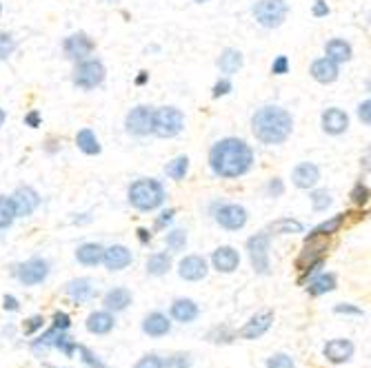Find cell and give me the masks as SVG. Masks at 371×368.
<instances>
[{
  "label": "cell",
  "mask_w": 371,
  "mask_h": 368,
  "mask_svg": "<svg viewBox=\"0 0 371 368\" xmlns=\"http://www.w3.org/2000/svg\"><path fill=\"white\" fill-rule=\"evenodd\" d=\"M14 220H16V211H14V204H11V198L0 195V231L9 229L14 224Z\"/></svg>",
  "instance_id": "8d00e7d4"
},
{
  "label": "cell",
  "mask_w": 371,
  "mask_h": 368,
  "mask_svg": "<svg viewBox=\"0 0 371 368\" xmlns=\"http://www.w3.org/2000/svg\"><path fill=\"white\" fill-rule=\"evenodd\" d=\"M216 222L225 231H241L247 224V208L241 204H222L216 213Z\"/></svg>",
  "instance_id": "30bf717a"
},
{
  "label": "cell",
  "mask_w": 371,
  "mask_h": 368,
  "mask_svg": "<svg viewBox=\"0 0 371 368\" xmlns=\"http://www.w3.org/2000/svg\"><path fill=\"white\" fill-rule=\"evenodd\" d=\"M265 368H296V362H294L292 355L276 353V355H271V358L267 360Z\"/></svg>",
  "instance_id": "b9f144b4"
},
{
  "label": "cell",
  "mask_w": 371,
  "mask_h": 368,
  "mask_svg": "<svg viewBox=\"0 0 371 368\" xmlns=\"http://www.w3.org/2000/svg\"><path fill=\"white\" fill-rule=\"evenodd\" d=\"M134 368H165V360L160 358V355L149 353V355H142Z\"/></svg>",
  "instance_id": "f6af8a7d"
},
{
  "label": "cell",
  "mask_w": 371,
  "mask_h": 368,
  "mask_svg": "<svg viewBox=\"0 0 371 368\" xmlns=\"http://www.w3.org/2000/svg\"><path fill=\"white\" fill-rule=\"evenodd\" d=\"M243 65H245V58L234 47H227L218 58V69L225 73V76H234V73L243 69Z\"/></svg>",
  "instance_id": "f1b7e54d"
},
{
  "label": "cell",
  "mask_w": 371,
  "mask_h": 368,
  "mask_svg": "<svg viewBox=\"0 0 371 368\" xmlns=\"http://www.w3.org/2000/svg\"><path fill=\"white\" fill-rule=\"evenodd\" d=\"M0 14H3V7H0Z\"/></svg>",
  "instance_id": "be15d7a7"
},
{
  "label": "cell",
  "mask_w": 371,
  "mask_h": 368,
  "mask_svg": "<svg viewBox=\"0 0 371 368\" xmlns=\"http://www.w3.org/2000/svg\"><path fill=\"white\" fill-rule=\"evenodd\" d=\"M194 3H198V5H205V3H209V0H194Z\"/></svg>",
  "instance_id": "6125c7cd"
},
{
  "label": "cell",
  "mask_w": 371,
  "mask_h": 368,
  "mask_svg": "<svg viewBox=\"0 0 371 368\" xmlns=\"http://www.w3.org/2000/svg\"><path fill=\"white\" fill-rule=\"evenodd\" d=\"M354 56V49L351 45L342 40V38H331L327 45H325V58L333 60L336 65H342V63H349Z\"/></svg>",
  "instance_id": "4316f807"
},
{
  "label": "cell",
  "mask_w": 371,
  "mask_h": 368,
  "mask_svg": "<svg viewBox=\"0 0 371 368\" xmlns=\"http://www.w3.org/2000/svg\"><path fill=\"white\" fill-rule=\"evenodd\" d=\"M5 120H7V114H5V109H0V127L5 125Z\"/></svg>",
  "instance_id": "94428289"
},
{
  "label": "cell",
  "mask_w": 371,
  "mask_h": 368,
  "mask_svg": "<svg viewBox=\"0 0 371 368\" xmlns=\"http://www.w3.org/2000/svg\"><path fill=\"white\" fill-rule=\"evenodd\" d=\"M52 326L58 328V330H69V328H71V317H69V313L56 311V313H54V320H52Z\"/></svg>",
  "instance_id": "c3c4849f"
},
{
  "label": "cell",
  "mask_w": 371,
  "mask_h": 368,
  "mask_svg": "<svg viewBox=\"0 0 371 368\" xmlns=\"http://www.w3.org/2000/svg\"><path fill=\"white\" fill-rule=\"evenodd\" d=\"M112 3H114V0H112Z\"/></svg>",
  "instance_id": "003e7915"
},
{
  "label": "cell",
  "mask_w": 371,
  "mask_h": 368,
  "mask_svg": "<svg viewBox=\"0 0 371 368\" xmlns=\"http://www.w3.org/2000/svg\"><path fill=\"white\" fill-rule=\"evenodd\" d=\"M127 200L129 204L136 208V211L149 213L160 208L167 200V191L165 187L153 178H140L136 182H131V187L127 191Z\"/></svg>",
  "instance_id": "3957f363"
},
{
  "label": "cell",
  "mask_w": 371,
  "mask_h": 368,
  "mask_svg": "<svg viewBox=\"0 0 371 368\" xmlns=\"http://www.w3.org/2000/svg\"><path fill=\"white\" fill-rule=\"evenodd\" d=\"M103 368H107V366H103Z\"/></svg>",
  "instance_id": "03108f58"
},
{
  "label": "cell",
  "mask_w": 371,
  "mask_h": 368,
  "mask_svg": "<svg viewBox=\"0 0 371 368\" xmlns=\"http://www.w3.org/2000/svg\"><path fill=\"white\" fill-rule=\"evenodd\" d=\"M131 262H134V255H131V251L125 244H114V247L103 251V264L107 271H112V273L125 271Z\"/></svg>",
  "instance_id": "2e32d148"
},
{
  "label": "cell",
  "mask_w": 371,
  "mask_h": 368,
  "mask_svg": "<svg viewBox=\"0 0 371 368\" xmlns=\"http://www.w3.org/2000/svg\"><path fill=\"white\" fill-rule=\"evenodd\" d=\"M11 204H14L16 217H29L40 206V195L33 187H18L11 195Z\"/></svg>",
  "instance_id": "8fae6325"
},
{
  "label": "cell",
  "mask_w": 371,
  "mask_h": 368,
  "mask_svg": "<svg viewBox=\"0 0 371 368\" xmlns=\"http://www.w3.org/2000/svg\"><path fill=\"white\" fill-rule=\"evenodd\" d=\"M234 337H236V333L227 326H216L207 333V339L213 342V344H229V342H234Z\"/></svg>",
  "instance_id": "f35d334b"
},
{
  "label": "cell",
  "mask_w": 371,
  "mask_h": 368,
  "mask_svg": "<svg viewBox=\"0 0 371 368\" xmlns=\"http://www.w3.org/2000/svg\"><path fill=\"white\" fill-rule=\"evenodd\" d=\"M50 271H52L50 262L45 257H31V260L18 264L14 273L22 286H38L50 277Z\"/></svg>",
  "instance_id": "ba28073f"
},
{
  "label": "cell",
  "mask_w": 371,
  "mask_h": 368,
  "mask_svg": "<svg viewBox=\"0 0 371 368\" xmlns=\"http://www.w3.org/2000/svg\"><path fill=\"white\" fill-rule=\"evenodd\" d=\"M356 346L351 339L347 337H336V339H329L325 346H322V355H325V360L329 364H344L354 358Z\"/></svg>",
  "instance_id": "4fadbf2b"
},
{
  "label": "cell",
  "mask_w": 371,
  "mask_h": 368,
  "mask_svg": "<svg viewBox=\"0 0 371 368\" xmlns=\"http://www.w3.org/2000/svg\"><path fill=\"white\" fill-rule=\"evenodd\" d=\"M142 333L149 337H165L172 333V317H167L160 311L149 313L145 320H142Z\"/></svg>",
  "instance_id": "cb8c5ba5"
},
{
  "label": "cell",
  "mask_w": 371,
  "mask_h": 368,
  "mask_svg": "<svg viewBox=\"0 0 371 368\" xmlns=\"http://www.w3.org/2000/svg\"><path fill=\"white\" fill-rule=\"evenodd\" d=\"M305 284H307V293L311 298H320V296H327V293H331V291H336L338 277L333 273L318 271L316 275H311Z\"/></svg>",
  "instance_id": "603a6c76"
},
{
  "label": "cell",
  "mask_w": 371,
  "mask_h": 368,
  "mask_svg": "<svg viewBox=\"0 0 371 368\" xmlns=\"http://www.w3.org/2000/svg\"><path fill=\"white\" fill-rule=\"evenodd\" d=\"M18 49V43L11 33L0 31V60H7Z\"/></svg>",
  "instance_id": "60d3db41"
},
{
  "label": "cell",
  "mask_w": 371,
  "mask_h": 368,
  "mask_svg": "<svg viewBox=\"0 0 371 368\" xmlns=\"http://www.w3.org/2000/svg\"><path fill=\"white\" fill-rule=\"evenodd\" d=\"M251 14H254V18L260 27L278 29L280 24L287 20L289 5H287L285 0H258V3L251 7Z\"/></svg>",
  "instance_id": "5b68a950"
},
{
  "label": "cell",
  "mask_w": 371,
  "mask_h": 368,
  "mask_svg": "<svg viewBox=\"0 0 371 368\" xmlns=\"http://www.w3.org/2000/svg\"><path fill=\"white\" fill-rule=\"evenodd\" d=\"M151 118H153V109L147 105H138L134 107L125 118V129L136 138H145L151 133Z\"/></svg>",
  "instance_id": "9c48e42d"
},
{
  "label": "cell",
  "mask_w": 371,
  "mask_h": 368,
  "mask_svg": "<svg viewBox=\"0 0 371 368\" xmlns=\"http://www.w3.org/2000/svg\"><path fill=\"white\" fill-rule=\"evenodd\" d=\"M147 80H149V73L147 71H140L138 78H136V84H138V87H142V84H147Z\"/></svg>",
  "instance_id": "91938a15"
},
{
  "label": "cell",
  "mask_w": 371,
  "mask_h": 368,
  "mask_svg": "<svg viewBox=\"0 0 371 368\" xmlns=\"http://www.w3.org/2000/svg\"><path fill=\"white\" fill-rule=\"evenodd\" d=\"M45 326V317L43 315H31L25 320V324H22V333L25 335H36L38 330H43Z\"/></svg>",
  "instance_id": "ee69618b"
},
{
  "label": "cell",
  "mask_w": 371,
  "mask_h": 368,
  "mask_svg": "<svg viewBox=\"0 0 371 368\" xmlns=\"http://www.w3.org/2000/svg\"><path fill=\"white\" fill-rule=\"evenodd\" d=\"M93 49H96V43L85 31L71 33L69 38H65V43H63V52L69 60H85Z\"/></svg>",
  "instance_id": "9a60e30c"
},
{
  "label": "cell",
  "mask_w": 371,
  "mask_h": 368,
  "mask_svg": "<svg viewBox=\"0 0 371 368\" xmlns=\"http://www.w3.org/2000/svg\"><path fill=\"white\" fill-rule=\"evenodd\" d=\"M131 302H134V296H131L129 289H123V286H116V289H112V291H107L105 298H103L105 311H109V313H114V315L127 311Z\"/></svg>",
  "instance_id": "d4e9b609"
},
{
  "label": "cell",
  "mask_w": 371,
  "mask_h": 368,
  "mask_svg": "<svg viewBox=\"0 0 371 368\" xmlns=\"http://www.w3.org/2000/svg\"><path fill=\"white\" fill-rule=\"evenodd\" d=\"M333 313L336 315H354V317H363L365 311L361 306H354V304H336L333 306Z\"/></svg>",
  "instance_id": "7dc6e473"
},
{
  "label": "cell",
  "mask_w": 371,
  "mask_h": 368,
  "mask_svg": "<svg viewBox=\"0 0 371 368\" xmlns=\"http://www.w3.org/2000/svg\"><path fill=\"white\" fill-rule=\"evenodd\" d=\"M105 76H107V69L98 58L80 60L78 67L74 69V84L78 89L91 91L96 87H100V84L105 82Z\"/></svg>",
  "instance_id": "52a82bcc"
},
{
  "label": "cell",
  "mask_w": 371,
  "mask_h": 368,
  "mask_svg": "<svg viewBox=\"0 0 371 368\" xmlns=\"http://www.w3.org/2000/svg\"><path fill=\"white\" fill-rule=\"evenodd\" d=\"M207 273H209V264L202 255H185L178 262V275L185 282H200L207 277Z\"/></svg>",
  "instance_id": "5bb4252c"
},
{
  "label": "cell",
  "mask_w": 371,
  "mask_h": 368,
  "mask_svg": "<svg viewBox=\"0 0 371 368\" xmlns=\"http://www.w3.org/2000/svg\"><path fill=\"white\" fill-rule=\"evenodd\" d=\"M303 231H305L303 222H298L294 217H280L269 224V233H273V236H294V233H303Z\"/></svg>",
  "instance_id": "836d02e7"
},
{
  "label": "cell",
  "mask_w": 371,
  "mask_h": 368,
  "mask_svg": "<svg viewBox=\"0 0 371 368\" xmlns=\"http://www.w3.org/2000/svg\"><path fill=\"white\" fill-rule=\"evenodd\" d=\"M271 324H273V311H260L256 315H251L249 322H245V326L238 330V337L249 342L260 339L271 328Z\"/></svg>",
  "instance_id": "7c38bea8"
},
{
  "label": "cell",
  "mask_w": 371,
  "mask_h": 368,
  "mask_svg": "<svg viewBox=\"0 0 371 368\" xmlns=\"http://www.w3.org/2000/svg\"><path fill=\"white\" fill-rule=\"evenodd\" d=\"M269 244H271V233L260 231L256 236H251L247 240V253L249 262L254 266V271L258 275H269L271 264H269Z\"/></svg>",
  "instance_id": "8992f818"
},
{
  "label": "cell",
  "mask_w": 371,
  "mask_h": 368,
  "mask_svg": "<svg viewBox=\"0 0 371 368\" xmlns=\"http://www.w3.org/2000/svg\"><path fill=\"white\" fill-rule=\"evenodd\" d=\"M267 193H269V198H280V195L285 193V184L280 178H271L269 184H267Z\"/></svg>",
  "instance_id": "f5cc1de1"
},
{
  "label": "cell",
  "mask_w": 371,
  "mask_h": 368,
  "mask_svg": "<svg viewBox=\"0 0 371 368\" xmlns=\"http://www.w3.org/2000/svg\"><path fill=\"white\" fill-rule=\"evenodd\" d=\"M358 118H361V122H363L365 127L371 125V100H369V98H367L365 102L358 105Z\"/></svg>",
  "instance_id": "816d5d0a"
},
{
  "label": "cell",
  "mask_w": 371,
  "mask_h": 368,
  "mask_svg": "<svg viewBox=\"0 0 371 368\" xmlns=\"http://www.w3.org/2000/svg\"><path fill=\"white\" fill-rule=\"evenodd\" d=\"M320 122H322V131L329 133V136H342V133L349 129V116L338 107L325 109Z\"/></svg>",
  "instance_id": "ac0fdd59"
},
{
  "label": "cell",
  "mask_w": 371,
  "mask_h": 368,
  "mask_svg": "<svg viewBox=\"0 0 371 368\" xmlns=\"http://www.w3.org/2000/svg\"><path fill=\"white\" fill-rule=\"evenodd\" d=\"M165 244H167V249H169L172 253L185 251V247H187V231H185V229H172V231H167Z\"/></svg>",
  "instance_id": "d590c367"
},
{
  "label": "cell",
  "mask_w": 371,
  "mask_h": 368,
  "mask_svg": "<svg viewBox=\"0 0 371 368\" xmlns=\"http://www.w3.org/2000/svg\"><path fill=\"white\" fill-rule=\"evenodd\" d=\"M50 368H56V366H50Z\"/></svg>",
  "instance_id": "e7e4bbea"
},
{
  "label": "cell",
  "mask_w": 371,
  "mask_h": 368,
  "mask_svg": "<svg viewBox=\"0 0 371 368\" xmlns=\"http://www.w3.org/2000/svg\"><path fill=\"white\" fill-rule=\"evenodd\" d=\"M147 275L151 277H162L172 271V255L167 253V251H158V253H151L147 257Z\"/></svg>",
  "instance_id": "f546056e"
},
{
  "label": "cell",
  "mask_w": 371,
  "mask_h": 368,
  "mask_svg": "<svg viewBox=\"0 0 371 368\" xmlns=\"http://www.w3.org/2000/svg\"><path fill=\"white\" fill-rule=\"evenodd\" d=\"M185 129V114L178 107H160L153 112L151 133L158 138H176Z\"/></svg>",
  "instance_id": "277c9868"
},
{
  "label": "cell",
  "mask_w": 371,
  "mask_h": 368,
  "mask_svg": "<svg viewBox=\"0 0 371 368\" xmlns=\"http://www.w3.org/2000/svg\"><path fill=\"white\" fill-rule=\"evenodd\" d=\"M311 206H314V211H327V208L331 206V195L327 189H316V191H311Z\"/></svg>",
  "instance_id": "74e56055"
},
{
  "label": "cell",
  "mask_w": 371,
  "mask_h": 368,
  "mask_svg": "<svg viewBox=\"0 0 371 368\" xmlns=\"http://www.w3.org/2000/svg\"><path fill=\"white\" fill-rule=\"evenodd\" d=\"M251 131H254V136L260 144L276 146L292 136L294 118L287 109L276 107V105H267V107L258 109L254 118H251Z\"/></svg>",
  "instance_id": "7a4b0ae2"
},
{
  "label": "cell",
  "mask_w": 371,
  "mask_h": 368,
  "mask_svg": "<svg viewBox=\"0 0 371 368\" xmlns=\"http://www.w3.org/2000/svg\"><path fill=\"white\" fill-rule=\"evenodd\" d=\"M61 333H67V330H58V328H54V326H50L45 330V333H40L38 337H36L33 342H31V353L33 355H38V358H45L47 353H50V348H54V342H56V337L61 335Z\"/></svg>",
  "instance_id": "1f68e13d"
},
{
  "label": "cell",
  "mask_w": 371,
  "mask_h": 368,
  "mask_svg": "<svg viewBox=\"0 0 371 368\" xmlns=\"http://www.w3.org/2000/svg\"><path fill=\"white\" fill-rule=\"evenodd\" d=\"M309 73H311V78H314L316 82H320V84H331V82L338 80L340 67L333 63V60H329V58H318V60H314V63H311Z\"/></svg>",
  "instance_id": "ffe728a7"
},
{
  "label": "cell",
  "mask_w": 371,
  "mask_h": 368,
  "mask_svg": "<svg viewBox=\"0 0 371 368\" xmlns=\"http://www.w3.org/2000/svg\"><path fill=\"white\" fill-rule=\"evenodd\" d=\"M136 236H138V240H140L142 244H149V242H151V238H153V236H151V231H147V229H142V227H140V229L136 231Z\"/></svg>",
  "instance_id": "680465c9"
},
{
  "label": "cell",
  "mask_w": 371,
  "mask_h": 368,
  "mask_svg": "<svg viewBox=\"0 0 371 368\" xmlns=\"http://www.w3.org/2000/svg\"><path fill=\"white\" fill-rule=\"evenodd\" d=\"M329 5H327V0H316L314 7H311V14H314L316 18H327L329 16Z\"/></svg>",
  "instance_id": "db71d44e"
},
{
  "label": "cell",
  "mask_w": 371,
  "mask_h": 368,
  "mask_svg": "<svg viewBox=\"0 0 371 368\" xmlns=\"http://www.w3.org/2000/svg\"><path fill=\"white\" fill-rule=\"evenodd\" d=\"M271 73H273V76H285V73H289V58L278 56L271 63Z\"/></svg>",
  "instance_id": "681fc988"
},
{
  "label": "cell",
  "mask_w": 371,
  "mask_h": 368,
  "mask_svg": "<svg viewBox=\"0 0 371 368\" xmlns=\"http://www.w3.org/2000/svg\"><path fill=\"white\" fill-rule=\"evenodd\" d=\"M234 89V84L229 82V78H220L216 84H213V91H211V95L213 98H222V95H227Z\"/></svg>",
  "instance_id": "f907efd6"
},
{
  "label": "cell",
  "mask_w": 371,
  "mask_h": 368,
  "mask_svg": "<svg viewBox=\"0 0 371 368\" xmlns=\"http://www.w3.org/2000/svg\"><path fill=\"white\" fill-rule=\"evenodd\" d=\"M165 368H191V358L187 353H176L165 360Z\"/></svg>",
  "instance_id": "bcb514c9"
},
{
  "label": "cell",
  "mask_w": 371,
  "mask_h": 368,
  "mask_svg": "<svg viewBox=\"0 0 371 368\" xmlns=\"http://www.w3.org/2000/svg\"><path fill=\"white\" fill-rule=\"evenodd\" d=\"M344 220H347V213H338V215H333L329 220H325V222H320L318 227H314L309 231V236L305 240H314V238H329L333 236V233H338L340 227L344 224Z\"/></svg>",
  "instance_id": "4dcf8cb0"
},
{
  "label": "cell",
  "mask_w": 371,
  "mask_h": 368,
  "mask_svg": "<svg viewBox=\"0 0 371 368\" xmlns=\"http://www.w3.org/2000/svg\"><path fill=\"white\" fill-rule=\"evenodd\" d=\"M76 346H78V342L74 337H69L67 333H61V335L56 337V342H54V348L61 351L65 358H74Z\"/></svg>",
  "instance_id": "ab89813d"
},
{
  "label": "cell",
  "mask_w": 371,
  "mask_h": 368,
  "mask_svg": "<svg viewBox=\"0 0 371 368\" xmlns=\"http://www.w3.org/2000/svg\"><path fill=\"white\" fill-rule=\"evenodd\" d=\"M349 198H351V202H354L356 206H365V204L369 202V187H367L365 182H358L356 187L351 189Z\"/></svg>",
  "instance_id": "7bdbcfd3"
},
{
  "label": "cell",
  "mask_w": 371,
  "mask_h": 368,
  "mask_svg": "<svg viewBox=\"0 0 371 368\" xmlns=\"http://www.w3.org/2000/svg\"><path fill=\"white\" fill-rule=\"evenodd\" d=\"M211 266L216 268L218 273H234L236 268L241 266V253L234 247H229V244L218 247L211 253Z\"/></svg>",
  "instance_id": "e0dca14e"
},
{
  "label": "cell",
  "mask_w": 371,
  "mask_h": 368,
  "mask_svg": "<svg viewBox=\"0 0 371 368\" xmlns=\"http://www.w3.org/2000/svg\"><path fill=\"white\" fill-rule=\"evenodd\" d=\"M209 167L222 180L243 178L254 167V151L243 138H222L209 149Z\"/></svg>",
  "instance_id": "6da1fadb"
},
{
  "label": "cell",
  "mask_w": 371,
  "mask_h": 368,
  "mask_svg": "<svg viewBox=\"0 0 371 368\" xmlns=\"http://www.w3.org/2000/svg\"><path fill=\"white\" fill-rule=\"evenodd\" d=\"M76 144H78V149L85 153V155H98L103 151L100 140H98V136H96L91 129H80L76 133Z\"/></svg>",
  "instance_id": "d6a6232c"
},
{
  "label": "cell",
  "mask_w": 371,
  "mask_h": 368,
  "mask_svg": "<svg viewBox=\"0 0 371 368\" xmlns=\"http://www.w3.org/2000/svg\"><path fill=\"white\" fill-rule=\"evenodd\" d=\"M165 174H167V178H172V180H176V182L185 180V176L189 174V158H187V155L174 158V160L165 167Z\"/></svg>",
  "instance_id": "e575fe53"
},
{
  "label": "cell",
  "mask_w": 371,
  "mask_h": 368,
  "mask_svg": "<svg viewBox=\"0 0 371 368\" xmlns=\"http://www.w3.org/2000/svg\"><path fill=\"white\" fill-rule=\"evenodd\" d=\"M25 125H27V127H31V129H38V127H40V114L36 112V109L25 116Z\"/></svg>",
  "instance_id": "6f0895ef"
},
{
  "label": "cell",
  "mask_w": 371,
  "mask_h": 368,
  "mask_svg": "<svg viewBox=\"0 0 371 368\" xmlns=\"http://www.w3.org/2000/svg\"><path fill=\"white\" fill-rule=\"evenodd\" d=\"M65 293H67V298L71 302L85 304L91 298H96V284H93V279H89V277H76L65 286Z\"/></svg>",
  "instance_id": "44dd1931"
},
{
  "label": "cell",
  "mask_w": 371,
  "mask_h": 368,
  "mask_svg": "<svg viewBox=\"0 0 371 368\" xmlns=\"http://www.w3.org/2000/svg\"><path fill=\"white\" fill-rule=\"evenodd\" d=\"M103 251L105 247L98 242H85L76 249V260L82 266H98L103 262Z\"/></svg>",
  "instance_id": "83f0119b"
},
{
  "label": "cell",
  "mask_w": 371,
  "mask_h": 368,
  "mask_svg": "<svg viewBox=\"0 0 371 368\" xmlns=\"http://www.w3.org/2000/svg\"><path fill=\"white\" fill-rule=\"evenodd\" d=\"M116 326V320H114V313L109 311H93L89 313L87 317V322H85V328L89 330L91 335H107V333H112Z\"/></svg>",
  "instance_id": "484cf974"
},
{
  "label": "cell",
  "mask_w": 371,
  "mask_h": 368,
  "mask_svg": "<svg viewBox=\"0 0 371 368\" xmlns=\"http://www.w3.org/2000/svg\"><path fill=\"white\" fill-rule=\"evenodd\" d=\"M3 309H5L7 313H16V311L20 309L18 298H14V296H5V298H3Z\"/></svg>",
  "instance_id": "11a10c76"
},
{
  "label": "cell",
  "mask_w": 371,
  "mask_h": 368,
  "mask_svg": "<svg viewBox=\"0 0 371 368\" xmlns=\"http://www.w3.org/2000/svg\"><path fill=\"white\" fill-rule=\"evenodd\" d=\"M198 315H200V306L194 300H189V298H178L172 304V309H169V317H172L174 322H178V324L196 322Z\"/></svg>",
  "instance_id": "d6986e66"
},
{
  "label": "cell",
  "mask_w": 371,
  "mask_h": 368,
  "mask_svg": "<svg viewBox=\"0 0 371 368\" xmlns=\"http://www.w3.org/2000/svg\"><path fill=\"white\" fill-rule=\"evenodd\" d=\"M320 180V169L314 162H301L292 171V182L298 189H314Z\"/></svg>",
  "instance_id": "7402d4cb"
},
{
  "label": "cell",
  "mask_w": 371,
  "mask_h": 368,
  "mask_svg": "<svg viewBox=\"0 0 371 368\" xmlns=\"http://www.w3.org/2000/svg\"><path fill=\"white\" fill-rule=\"evenodd\" d=\"M174 215H176V208H167V211H162L160 213V217H158V222H156V227H165V224H169L172 220H174Z\"/></svg>",
  "instance_id": "9f6ffc18"
}]
</instances>
